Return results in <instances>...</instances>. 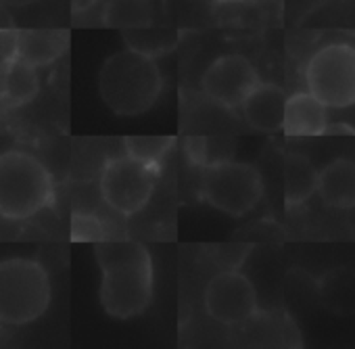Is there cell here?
Instances as JSON below:
<instances>
[{"label":"cell","instance_id":"1","mask_svg":"<svg viewBox=\"0 0 355 349\" xmlns=\"http://www.w3.org/2000/svg\"><path fill=\"white\" fill-rule=\"evenodd\" d=\"M103 272L101 303L117 320H128L146 309L153 299V262L148 251L130 241L94 243Z\"/></svg>","mask_w":355,"mask_h":349},{"label":"cell","instance_id":"2","mask_svg":"<svg viewBox=\"0 0 355 349\" xmlns=\"http://www.w3.org/2000/svg\"><path fill=\"white\" fill-rule=\"evenodd\" d=\"M163 88L161 69L155 57L134 49L111 55L98 74V92L105 105L123 117L148 111Z\"/></svg>","mask_w":355,"mask_h":349},{"label":"cell","instance_id":"3","mask_svg":"<svg viewBox=\"0 0 355 349\" xmlns=\"http://www.w3.org/2000/svg\"><path fill=\"white\" fill-rule=\"evenodd\" d=\"M53 178L40 159L24 151L0 153V216L28 220L51 205Z\"/></svg>","mask_w":355,"mask_h":349},{"label":"cell","instance_id":"4","mask_svg":"<svg viewBox=\"0 0 355 349\" xmlns=\"http://www.w3.org/2000/svg\"><path fill=\"white\" fill-rule=\"evenodd\" d=\"M53 289L46 270L28 257L0 262V322L21 326L38 320L51 305Z\"/></svg>","mask_w":355,"mask_h":349},{"label":"cell","instance_id":"5","mask_svg":"<svg viewBox=\"0 0 355 349\" xmlns=\"http://www.w3.org/2000/svg\"><path fill=\"white\" fill-rule=\"evenodd\" d=\"M261 195V173L249 163L216 161L203 167L201 197L218 212L241 218L257 207Z\"/></svg>","mask_w":355,"mask_h":349},{"label":"cell","instance_id":"6","mask_svg":"<svg viewBox=\"0 0 355 349\" xmlns=\"http://www.w3.org/2000/svg\"><path fill=\"white\" fill-rule=\"evenodd\" d=\"M305 82L328 109L355 105V46L334 42L315 51L307 63Z\"/></svg>","mask_w":355,"mask_h":349},{"label":"cell","instance_id":"7","mask_svg":"<svg viewBox=\"0 0 355 349\" xmlns=\"http://www.w3.org/2000/svg\"><path fill=\"white\" fill-rule=\"evenodd\" d=\"M159 178V167L132 155L111 159L101 173V197L121 216L138 214L150 199Z\"/></svg>","mask_w":355,"mask_h":349},{"label":"cell","instance_id":"8","mask_svg":"<svg viewBox=\"0 0 355 349\" xmlns=\"http://www.w3.org/2000/svg\"><path fill=\"white\" fill-rule=\"evenodd\" d=\"M259 82V74L247 57L224 55L207 67L201 78V88L216 105L224 109H241Z\"/></svg>","mask_w":355,"mask_h":349},{"label":"cell","instance_id":"9","mask_svg":"<svg viewBox=\"0 0 355 349\" xmlns=\"http://www.w3.org/2000/svg\"><path fill=\"white\" fill-rule=\"evenodd\" d=\"M205 307L209 316L222 324H243L257 314L255 287L236 270L220 272L205 289Z\"/></svg>","mask_w":355,"mask_h":349},{"label":"cell","instance_id":"10","mask_svg":"<svg viewBox=\"0 0 355 349\" xmlns=\"http://www.w3.org/2000/svg\"><path fill=\"white\" fill-rule=\"evenodd\" d=\"M243 115L247 124L257 132H278L284 126V109H286V94L276 84L259 82L257 88L247 96L243 103Z\"/></svg>","mask_w":355,"mask_h":349},{"label":"cell","instance_id":"11","mask_svg":"<svg viewBox=\"0 0 355 349\" xmlns=\"http://www.w3.org/2000/svg\"><path fill=\"white\" fill-rule=\"evenodd\" d=\"M286 136H320L328 130V107L309 90L286 99L284 126Z\"/></svg>","mask_w":355,"mask_h":349},{"label":"cell","instance_id":"12","mask_svg":"<svg viewBox=\"0 0 355 349\" xmlns=\"http://www.w3.org/2000/svg\"><path fill=\"white\" fill-rule=\"evenodd\" d=\"M318 195L332 210L355 207V161L345 157L330 161L320 171Z\"/></svg>","mask_w":355,"mask_h":349},{"label":"cell","instance_id":"13","mask_svg":"<svg viewBox=\"0 0 355 349\" xmlns=\"http://www.w3.org/2000/svg\"><path fill=\"white\" fill-rule=\"evenodd\" d=\"M69 46V34L61 30L17 32V57L34 67L55 63Z\"/></svg>","mask_w":355,"mask_h":349},{"label":"cell","instance_id":"14","mask_svg":"<svg viewBox=\"0 0 355 349\" xmlns=\"http://www.w3.org/2000/svg\"><path fill=\"white\" fill-rule=\"evenodd\" d=\"M320 171L301 153H288L284 157V203L286 207L303 205L318 193Z\"/></svg>","mask_w":355,"mask_h":349},{"label":"cell","instance_id":"15","mask_svg":"<svg viewBox=\"0 0 355 349\" xmlns=\"http://www.w3.org/2000/svg\"><path fill=\"white\" fill-rule=\"evenodd\" d=\"M322 305L336 316L355 314V270L336 268L324 274L318 284Z\"/></svg>","mask_w":355,"mask_h":349},{"label":"cell","instance_id":"16","mask_svg":"<svg viewBox=\"0 0 355 349\" xmlns=\"http://www.w3.org/2000/svg\"><path fill=\"white\" fill-rule=\"evenodd\" d=\"M36 69L38 67L30 65L28 61L15 55L7 65V69L3 71V76H0V96L13 107L32 101L40 90V80Z\"/></svg>","mask_w":355,"mask_h":349},{"label":"cell","instance_id":"17","mask_svg":"<svg viewBox=\"0 0 355 349\" xmlns=\"http://www.w3.org/2000/svg\"><path fill=\"white\" fill-rule=\"evenodd\" d=\"M153 15L150 0H107L101 22L107 28L130 32L153 26Z\"/></svg>","mask_w":355,"mask_h":349},{"label":"cell","instance_id":"18","mask_svg":"<svg viewBox=\"0 0 355 349\" xmlns=\"http://www.w3.org/2000/svg\"><path fill=\"white\" fill-rule=\"evenodd\" d=\"M123 142L128 155L157 167L161 165L165 153L173 146V138L169 136H128Z\"/></svg>","mask_w":355,"mask_h":349},{"label":"cell","instance_id":"19","mask_svg":"<svg viewBox=\"0 0 355 349\" xmlns=\"http://www.w3.org/2000/svg\"><path fill=\"white\" fill-rule=\"evenodd\" d=\"M123 40L128 42L130 49L140 51V53L150 55V57H157V55L165 53L167 49H171L169 36L161 30H153L150 26L142 28V30L123 32Z\"/></svg>","mask_w":355,"mask_h":349},{"label":"cell","instance_id":"20","mask_svg":"<svg viewBox=\"0 0 355 349\" xmlns=\"http://www.w3.org/2000/svg\"><path fill=\"white\" fill-rule=\"evenodd\" d=\"M71 241L101 243V241H105V228H103V224L96 218L76 214L73 222H71Z\"/></svg>","mask_w":355,"mask_h":349},{"label":"cell","instance_id":"21","mask_svg":"<svg viewBox=\"0 0 355 349\" xmlns=\"http://www.w3.org/2000/svg\"><path fill=\"white\" fill-rule=\"evenodd\" d=\"M17 55V32L0 30V76L11 63V59Z\"/></svg>","mask_w":355,"mask_h":349},{"label":"cell","instance_id":"22","mask_svg":"<svg viewBox=\"0 0 355 349\" xmlns=\"http://www.w3.org/2000/svg\"><path fill=\"white\" fill-rule=\"evenodd\" d=\"M207 146H209V144H207V138H203V136H193V138H187L184 151H187L189 159H191L195 165L205 167V165L211 163L209 157H207Z\"/></svg>","mask_w":355,"mask_h":349},{"label":"cell","instance_id":"23","mask_svg":"<svg viewBox=\"0 0 355 349\" xmlns=\"http://www.w3.org/2000/svg\"><path fill=\"white\" fill-rule=\"evenodd\" d=\"M94 3H96V0H71V7H73L76 13H84V11H88Z\"/></svg>","mask_w":355,"mask_h":349},{"label":"cell","instance_id":"24","mask_svg":"<svg viewBox=\"0 0 355 349\" xmlns=\"http://www.w3.org/2000/svg\"><path fill=\"white\" fill-rule=\"evenodd\" d=\"M38 0H0V5L3 7H28V5H34Z\"/></svg>","mask_w":355,"mask_h":349},{"label":"cell","instance_id":"25","mask_svg":"<svg viewBox=\"0 0 355 349\" xmlns=\"http://www.w3.org/2000/svg\"><path fill=\"white\" fill-rule=\"evenodd\" d=\"M230 3H236V0H230Z\"/></svg>","mask_w":355,"mask_h":349}]
</instances>
